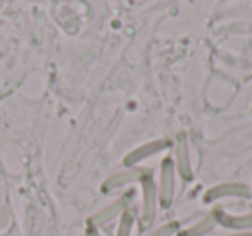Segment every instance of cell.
I'll list each match as a JSON object with an SVG mask.
<instances>
[{"instance_id":"6da1fadb","label":"cell","mask_w":252,"mask_h":236,"mask_svg":"<svg viewBox=\"0 0 252 236\" xmlns=\"http://www.w3.org/2000/svg\"><path fill=\"white\" fill-rule=\"evenodd\" d=\"M140 191H142V204H140V224L142 228H151L158 217L159 208V198H158V183H156L154 173L145 176L140 181Z\"/></svg>"},{"instance_id":"7a4b0ae2","label":"cell","mask_w":252,"mask_h":236,"mask_svg":"<svg viewBox=\"0 0 252 236\" xmlns=\"http://www.w3.org/2000/svg\"><path fill=\"white\" fill-rule=\"evenodd\" d=\"M158 198L159 208H169L175 202L176 193V169L173 164L171 155L164 157L159 164V176H158Z\"/></svg>"},{"instance_id":"3957f363","label":"cell","mask_w":252,"mask_h":236,"mask_svg":"<svg viewBox=\"0 0 252 236\" xmlns=\"http://www.w3.org/2000/svg\"><path fill=\"white\" fill-rule=\"evenodd\" d=\"M131 195L133 191L130 193H125L123 197H118L116 200H112L111 204H107L105 207H102L100 210H97L95 214H92L90 217L87 219V226H92V228H97L102 229L105 226H109L111 222L118 221L121 217V214L126 210L128 207H131Z\"/></svg>"},{"instance_id":"277c9868","label":"cell","mask_w":252,"mask_h":236,"mask_svg":"<svg viewBox=\"0 0 252 236\" xmlns=\"http://www.w3.org/2000/svg\"><path fill=\"white\" fill-rule=\"evenodd\" d=\"M228 198H240V200L252 198V188L247 183H242V181L218 183L206 190L204 204H216V202L228 200Z\"/></svg>"},{"instance_id":"5b68a950","label":"cell","mask_w":252,"mask_h":236,"mask_svg":"<svg viewBox=\"0 0 252 236\" xmlns=\"http://www.w3.org/2000/svg\"><path fill=\"white\" fill-rule=\"evenodd\" d=\"M151 173H154V169L151 167H125L123 171H118V173L111 174L104 183L100 184V191L102 193H112V191H118L121 188L128 186V184L133 183H140L145 176H149Z\"/></svg>"},{"instance_id":"8992f818","label":"cell","mask_w":252,"mask_h":236,"mask_svg":"<svg viewBox=\"0 0 252 236\" xmlns=\"http://www.w3.org/2000/svg\"><path fill=\"white\" fill-rule=\"evenodd\" d=\"M173 164H175L176 169V176L183 181V183H190L193 181V164H192V157H190V148H189V142H187L185 135H178L176 142L173 143Z\"/></svg>"},{"instance_id":"52a82bcc","label":"cell","mask_w":252,"mask_h":236,"mask_svg":"<svg viewBox=\"0 0 252 236\" xmlns=\"http://www.w3.org/2000/svg\"><path fill=\"white\" fill-rule=\"evenodd\" d=\"M213 215L216 226L228 231L233 233H245L252 231V210L244 212V214H233V212H228L221 207L213 208Z\"/></svg>"},{"instance_id":"ba28073f","label":"cell","mask_w":252,"mask_h":236,"mask_svg":"<svg viewBox=\"0 0 252 236\" xmlns=\"http://www.w3.org/2000/svg\"><path fill=\"white\" fill-rule=\"evenodd\" d=\"M169 147H171V142H169V140H152V142L137 147L135 150L126 153L125 159H123V164H125V167H135L140 162H144V160H147V159H151V157L158 155V153L164 152V150L169 148Z\"/></svg>"},{"instance_id":"9c48e42d","label":"cell","mask_w":252,"mask_h":236,"mask_svg":"<svg viewBox=\"0 0 252 236\" xmlns=\"http://www.w3.org/2000/svg\"><path fill=\"white\" fill-rule=\"evenodd\" d=\"M214 228H216V221H214L213 210H211L209 214H206L193 224L187 226V228H180L176 236H207L214 231Z\"/></svg>"},{"instance_id":"30bf717a","label":"cell","mask_w":252,"mask_h":236,"mask_svg":"<svg viewBox=\"0 0 252 236\" xmlns=\"http://www.w3.org/2000/svg\"><path fill=\"white\" fill-rule=\"evenodd\" d=\"M135 222H137V212L133 207H128L118 219V228H116V236H131L133 235Z\"/></svg>"},{"instance_id":"8fae6325","label":"cell","mask_w":252,"mask_h":236,"mask_svg":"<svg viewBox=\"0 0 252 236\" xmlns=\"http://www.w3.org/2000/svg\"><path fill=\"white\" fill-rule=\"evenodd\" d=\"M178 229H180L178 221H169V222H164V224L158 226V228H154L147 236H176Z\"/></svg>"},{"instance_id":"7c38bea8","label":"cell","mask_w":252,"mask_h":236,"mask_svg":"<svg viewBox=\"0 0 252 236\" xmlns=\"http://www.w3.org/2000/svg\"><path fill=\"white\" fill-rule=\"evenodd\" d=\"M85 236H102V229L87 226V229H85Z\"/></svg>"},{"instance_id":"4fadbf2b","label":"cell","mask_w":252,"mask_h":236,"mask_svg":"<svg viewBox=\"0 0 252 236\" xmlns=\"http://www.w3.org/2000/svg\"><path fill=\"white\" fill-rule=\"evenodd\" d=\"M223 236H252V231H245V233H233V231H230L228 235H223Z\"/></svg>"}]
</instances>
